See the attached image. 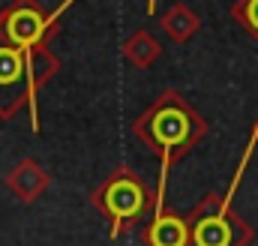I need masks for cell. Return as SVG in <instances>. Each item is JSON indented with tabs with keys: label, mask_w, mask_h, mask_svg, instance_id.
I'll return each instance as SVG.
<instances>
[{
	"label": "cell",
	"mask_w": 258,
	"mask_h": 246,
	"mask_svg": "<svg viewBox=\"0 0 258 246\" xmlns=\"http://www.w3.org/2000/svg\"><path fill=\"white\" fill-rule=\"evenodd\" d=\"M144 246H189V222L168 204L153 207V219L144 231Z\"/></svg>",
	"instance_id": "5"
},
{
	"label": "cell",
	"mask_w": 258,
	"mask_h": 246,
	"mask_svg": "<svg viewBox=\"0 0 258 246\" xmlns=\"http://www.w3.org/2000/svg\"><path fill=\"white\" fill-rule=\"evenodd\" d=\"M258 147V135L255 129L249 132V141L240 153V162L234 168V177L225 189V195H216V192H207L186 216L189 222V246H249L255 240V228L240 216L234 213V195L240 189V180L249 168V159Z\"/></svg>",
	"instance_id": "3"
},
{
	"label": "cell",
	"mask_w": 258,
	"mask_h": 246,
	"mask_svg": "<svg viewBox=\"0 0 258 246\" xmlns=\"http://www.w3.org/2000/svg\"><path fill=\"white\" fill-rule=\"evenodd\" d=\"M231 18L246 30V36L258 45V0H234L231 3Z\"/></svg>",
	"instance_id": "9"
},
{
	"label": "cell",
	"mask_w": 258,
	"mask_h": 246,
	"mask_svg": "<svg viewBox=\"0 0 258 246\" xmlns=\"http://www.w3.org/2000/svg\"><path fill=\"white\" fill-rule=\"evenodd\" d=\"M153 195L156 192H150V186L141 180V174H135L129 165H120L90 192V204L108 219L111 225L108 234L111 240H117L147 210H153Z\"/></svg>",
	"instance_id": "4"
},
{
	"label": "cell",
	"mask_w": 258,
	"mask_h": 246,
	"mask_svg": "<svg viewBox=\"0 0 258 246\" xmlns=\"http://www.w3.org/2000/svg\"><path fill=\"white\" fill-rule=\"evenodd\" d=\"M207 132L210 126L201 117V111L192 102H186L183 93L177 90H162L144 111H138V117L132 120V135L159 156V180H156L153 207L165 204V189H168L174 162H180Z\"/></svg>",
	"instance_id": "2"
},
{
	"label": "cell",
	"mask_w": 258,
	"mask_h": 246,
	"mask_svg": "<svg viewBox=\"0 0 258 246\" xmlns=\"http://www.w3.org/2000/svg\"><path fill=\"white\" fill-rule=\"evenodd\" d=\"M252 129H255V135H258V120H255V123H252Z\"/></svg>",
	"instance_id": "11"
},
{
	"label": "cell",
	"mask_w": 258,
	"mask_h": 246,
	"mask_svg": "<svg viewBox=\"0 0 258 246\" xmlns=\"http://www.w3.org/2000/svg\"><path fill=\"white\" fill-rule=\"evenodd\" d=\"M3 183H6V189H9L21 204H33V201L48 189L51 177H48V171H45L33 156H27V159H21L18 165H12V171L3 177Z\"/></svg>",
	"instance_id": "6"
},
{
	"label": "cell",
	"mask_w": 258,
	"mask_h": 246,
	"mask_svg": "<svg viewBox=\"0 0 258 246\" xmlns=\"http://www.w3.org/2000/svg\"><path fill=\"white\" fill-rule=\"evenodd\" d=\"M144 12H147V15H156V0H147V3H144Z\"/></svg>",
	"instance_id": "10"
},
{
	"label": "cell",
	"mask_w": 258,
	"mask_h": 246,
	"mask_svg": "<svg viewBox=\"0 0 258 246\" xmlns=\"http://www.w3.org/2000/svg\"><path fill=\"white\" fill-rule=\"evenodd\" d=\"M75 0L45 12L36 0H12L0 9V120L30 114L39 132V90L60 72V57L48 48L60 15Z\"/></svg>",
	"instance_id": "1"
},
{
	"label": "cell",
	"mask_w": 258,
	"mask_h": 246,
	"mask_svg": "<svg viewBox=\"0 0 258 246\" xmlns=\"http://www.w3.org/2000/svg\"><path fill=\"white\" fill-rule=\"evenodd\" d=\"M159 27H162V33L171 39V42H189L195 33L201 30V15L189 9L186 3H171L165 12H162V18H159Z\"/></svg>",
	"instance_id": "7"
},
{
	"label": "cell",
	"mask_w": 258,
	"mask_h": 246,
	"mask_svg": "<svg viewBox=\"0 0 258 246\" xmlns=\"http://www.w3.org/2000/svg\"><path fill=\"white\" fill-rule=\"evenodd\" d=\"M120 51H123V57H126L135 69H147V66H153V63L159 60L162 45H159V39H156L150 30H135L126 42H123Z\"/></svg>",
	"instance_id": "8"
}]
</instances>
